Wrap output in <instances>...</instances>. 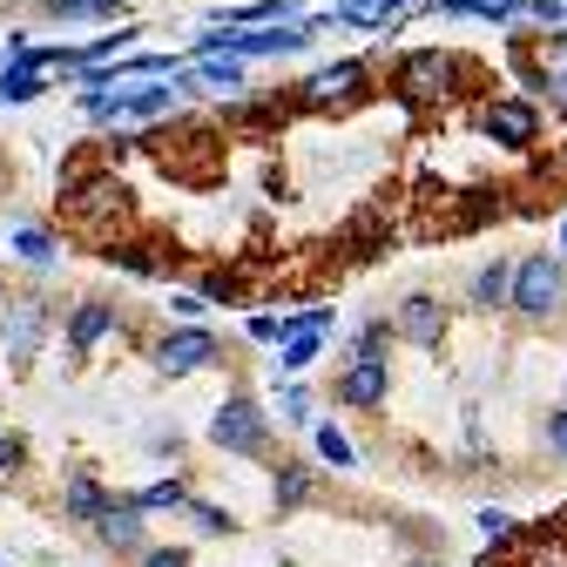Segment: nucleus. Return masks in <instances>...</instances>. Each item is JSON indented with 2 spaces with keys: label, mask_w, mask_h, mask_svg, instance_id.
<instances>
[{
  "label": "nucleus",
  "mask_w": 567,
  "mask_h": 567,
  "mask_svg": "<svg viewBox=\"0 0 567 567\" xmlns=\"http://www.w3.org/2000/svg\"><path fill=\"white\" fill-rule=\"evenodd\" d=\"M61 514H68V520H102V514H109V493H102L89 473H75V480H68V493H61Z\"/></svg>",
  "instance_id": "13"
},
{
  "label": "nucleus",
  "mask_w": 567,
  "mask_h": 567,
  "mask_svg": "<svg viewBox=\"0 0 567 567\" xmlns=\"http://www.w3.org/2000/svg\"><path fill=\"white\" fill-rule=\"evenodd\" d=\"M453 82H460V61L440 54V48H419V54L399 61V95L405 102H446Z\"/></svg>",
  "instance_id": "2"
},
{
  "label": "nucleus",
  "mask_w": 567,
  "mask_h": 567,
  "mask_svg": "<svg viewBox=\"0 0 567 567\" xmlns=\"http://www.w3.org/2000/svg\"><path fill=\"white\" fill-rule=\"evenodd\" d=\"M560 305H567V270L554 257H527L514 270V311L534 318V324H547V318H560Z\"/></svg>",
  "instance_id": "1"
},
{
  "label": "nucleus",
  "mask_w": 567,
  "mask_h": 567,
  "mask_svg": "<svg viewBox=\"0 0 567 567\" xmlns=\"http://www.w3.org/2000/svg\"><path fill=\"white\" fill-rule=\"evenodd\" d=\"M142 567H189V554L183 547H150V554H142Z\"/></svg>",
  "instance_id": "30"
},
{
  "label": "nucleus",
  "mask_w": 567,
  "mask_h": 567,
  "mask_svg": "<svg viewBox=\"0 0 567 567\" xmlns=\"http://www.w3.org/2000/svg\"><path fill=\"white\" fill-rule=\"evenodd\" d=\"M318 344H324V331H311V324H305L291 344H284V372H305V365L318 359Z\"/></svg>",
  "instance_id": "18"
},
{
  "label": "nucleus",
  "mask_w": 567,
  "mask_h": 567,
  "mask_svg": "<svg viewBox=\"0 0 567 567\" xmlns=\"http://www.w3.org/2000/svg\"><path fill=\"white\" fill-rule=\"evenodd\" d=\"M0 440H8V433H0Z\"/></svg>",
  "instance_id": "32"
},
{
  "label": "nucleus",
  "mask_w": 567,
  "mask_h": 567,
  "mask_svg": "<svg viewBox=\"0 0 567 567\" xmlns=\"http://www.w3.org/2000/svg\"><path fill=\"white\" fill-rule=\"evenodd\" d=\"M405 8V0H344V21H359V28H372V21H392Z\"/></svg>",
  "instance_id": "19"
},
{
  "label": "nucleus",
  "mask_w": 567,
  "mask_h": 567,
  "mask_svg": "<svg viewBox=\"0 0 567 567\" xmlns=\"http://www.w3.org/2000/svg\"><path fill=\"white\" fill-rule=\"evenodd\" d=\"M189 520H196L203 534H224V527H230V514H224V507H209V501H189Z\"/></svg>",
  "instance_id": "25"
},
{
  "label": "nucleus",
  "mask_w": 567,
  "mask_h": 567,
  "mask_svg": "<svg viewBox=\"0 0 567 567\" xmlns=\"http://www.w3.org/2000/svg\"><path fill=\"white\" fill-rule=\"evenodd\" d=\"M122 183H109V176H95V183H82V196H75V209H82V217H109V209H115V217H122Z\"/></svg>",
  "instance_id": "15"
},
{
  "label": "nucleus",
  "mask_w": 567,
  "mask_h": 567,
  "mask_svg": "<svg viewBox=\"0 0 567 567\" xmlns=\"http://www.w3.org/2000/svg\"><path fill=\"white\" fill-rule=\"evenodd\" d=\"M392 331H399V338H412V344H440V338H446V311H440V298H425V291H412V298L399 305Z\"/></svg>",
  "instance_id": "7"
},
{
  "label": "nucleus",
  "mask_w": 567,
  "mask_h": 567,
  "mask_svg": "<svg viewBox=\"0 0 567 567\" xmlns=\"http://www.w3.org/2000/svg\"><path fill=\"white\" fill-rule=\"evenodd\" d=\"M109 331H115V305H82L75 324H68V344H75V351H95Z\"/></svg>",
  "instance_id": "14"
},
{
  "label": "nucleus",
  "mask_w": 567,
  "mask_h": 567,
  "mask_svg": "<svg viewBox=\"0 0 567 567\" xmlns=\"http://www.w3.org/2000/svg\"><path fill=\"white\" fill-rule=\"evenodd\" d=\"M95 540H102V547H115V554L142 547V507H135V501H109V514L95 520Z\"/></svg>",
  "instance_id": "10"
},
{
  "label": "nucleus",
  "mask_w": 567,
  "mask_h": 567,
  "mask_svg": "<svg viewBox=\"0 0 567 567\" xmlns=\"http://www.w3.org/2000/svg\"><path fill=\"white\" fill-rule=\"evenodd\" d=\"M527 567H567V540H527Z\"/></svg>",
  "instance_id": "22"
},
{
  "label": "nucleus",
  "mask_w": 567,
  "mask_h": 567,
  "mask_svg": "<svg viewBox=\"0 0 567 567\" xmlns=\"http://www.w3.org/2000/svg\"><path fill=\"white\" fill-rule=\"evenodd\" d=\"M385 338H392L385 324H365V331H359V359H385Z\"/></svg>",
  "instance_id": "27"
},
{
  "label": "nucleus",
  "mask_w": 567,
  "mask_h": 567,
  "mask_svg": "<svg viewBox=\"0 0 567 567\" xmlns=\"http://www.w3.org/2000/svg\"><path fill=\"white\" fill-rule=\"evenodd\" d=\"M0 305H8V298H0Z\"/></svg>",
  "instance_id": "33"
},
{
  "label": "nucleus",
  "mask_w": 567,
  "mask_h": 567,
  "mask_svg": "<svg viewBox=\"0 0 567 567\" xmlns=\"http://www.w3.org/2000/svg\"><path fill=\"white\" fill-rule=\"evenodd\" d=\"M122 95H128V115H169L176 109L169 89H122Z\"/></svg>",
  "instance_id": "20"
},
{
  "label": "nucleus",
  "mask_w": 567,
  "mask_h": 567,
  "mask_svg": "<svg viewBox=\"0 0 567 567\" xmlns=\"http://www.w3.org/2000/svg\"><path fill=\"white\" fill-rule=\"evenodd\" d=\"M473 305H480V311H493V305H514V270H507L501 257L473 270Z\"/></svg>",
  "instance_id": "12"
},
{
  "label": "nucleus",
  "mask_w": 567,
  "mask_h": 567,
  "mask_svg": "<svg viewBox=\"0 0 567 567\" xmlns=\"http://www.w3.org/2000/svg\"><path fill=\"white\" fill-rule=\"evenodd\" d=\"M41 338H48V305L41 298H8V305H0V344H8L14 365L34 359Z\"/></svg>",
  "instance_id": "4"
},
{
  "label": "nucleus",
  "mask_w": 567,
  "mask_h": 567,
  "mask_svg": "<svg viewBox=\"0 0 567 567\" xmlns=\"http://www.w3.org/2000/svg\"><path fill=\"white\" fill-rule=\"evenodd\" d=\"M480 527H486V540H493V547L514 540V514H501V507H486V514H480Z\"/></svg>",
  "instance_id": "26"
},
{
  "label": "nucleus",
  "mask_w": 567,
  "mask_h": 567,
  "mask_svg": "<svg viewBox=\"0 0 567 567\" xmlns=\"http://www.w3.org/2000/svg\"><path fill=\"white\" fill-rule=\"evenodd\" d=\"M359 82H365V68L359 61H338V68H324V75L305 89V102L311 109H344V102H359Z\"/></svg>",
  "instance_id": "9"
},
{
  "label": "nucleus",
  "mask_w": 567,
  "mask_h": 567,
  "mask_svg": "<svg viewBox=\"0 0 567 567\" xmlns=\"http://www.w3.org/2000/svg\"><path fill=\"white\" fill-rule=\"evenodd\" d=\"M284 331H291V324L270 318V311H257V318H250V338H257V344H270V338H284Z\"/></svg>",
  "instance_id": "28"
},
{
  "label": "nucleus",
  "mask_w": 567,
  "mask_h": 567,
  "mask_svg": "<svg viewBox=\"0 0 567 567\" xmlns=\"http://www.w3.org/2000/svg\"><path fill=\"white\" fill-rule=\"evenodd\" d=\"M305 493H311V473H305V466H284V473H277V507H298Z\"/></svg>",
  "instance_id": "21"
},
{
  "label": "nucleus",
  "mask_w": 567,
  "mask_h": 567,
  "mask_svg": "<svg viewBox=\"0 0 567 567\" xmlns=\"http://www.w3.org/2000/svg\"><path fill=\"white\" fill-rule=\"evenodd\" d=\"M14 250H21V264H34V270H48V264H54V237H48V230H34V224H14Z\"/></svg>",
  "instance_id": "16"
},
{
  "label": "nucleus",
  "mask_w": 567,
  "mask_h": 567,
  "mask_svg": "<svg viewBox=\"0 0 567 567\" xmlns=\"http://www.w3.org/2000/svg\"><path fill=\"white\" fill-rule=\"evenodd\" d=\"M122 0H48V14H115Z\"/></svg>",
  "instance_id": "24"
},
{
  "label": "nucleus",
  "mask_w": 567,
  "mask_h": 567,
  "mask_svg": "<svg viewBox=\"0 0 567 567\" xmlns=\"http://www.w3.org/2000/svg\"><path fill=\"white\" fill-rule=\"evenodd\" d=\"M298 0H257V8H244V21H277V14H291Z\"/></svg>",
  "instance_id": "29"
},
{
  "label": "nucleus",
  "mask_w": 567,
  "mask_h": 567,
  "mask_svg": "<svg viewBox=\"0 0 567 567\" xmlns=\"http://www.w3.org/2000/svg\"><path fill=\"white\" fill-rule=\"evenodd\" d=\"M547 446L567 460V412H547Z\"/></svg>",
  "instance_id": "31"
},
{
  "label": "nucleus",
  "mask_w": 567,
  "mask_h": 567,
  "mask_svg": "<svg viewBox=\"0 0 567 567\" xmlns=\"http://www.w3.org/2000/svg\"><path fill=\"white\" fill-rule=\"evenodd\" d=\"M385 385H392L385 359H351V372L338 379V399L344 405H385Z\"/></svg>",
  "instance_id": "8"
},
{
  "label": "nucleus",
  "mask_w": 567,
  "mask_h": 567,
  "mask_svg": "<svg viewBox=\"0 0 567 567\" xmlns=\"http://www.w3.org/2000/svg\"><path fill=\"white\" fill-rule=\"evenodd\" d=\"M135 507H142V514H163V507H189V493H183V480H156L150 493H135Z\"/></svg>",
  "instance_id": "17"
},
{
  "label": "nucleus",
  "mask_w": 567,
  "mask_h": 567,
  "mask_svg": "<svg viewBox=\"0 0 567 567\" xmlns=\"http://www.w3.org/2000/svg\"><path fill=\"white\" fill-rule=\"evenodd\" d=\"M480 128H486L493 142H507V150H527V142L540 135V115H534L527 102H486Z\"/></svg>",
  "instance_id": "6"
},
{
  "label": "nucleus",
  "mask_w": 567,
  "mask_h": 567,
  "mask_svg": "<svg viewBox=\"0 0 567 567\" xmlns=\"http://www.w3.org/2000/svg\"><path fill=\"white\" fill-rule=\"evenodd\" d=\"M189 89H217V95H230V89H244V54H196V68L183 75Z\"/></svg>",
  "instance_id": "11"
},
{
  "label": "nucleus",
  "mask_w": 567,
  "mask_h": 567,
  "mask_svg": "<svg viewBox=\"0 0 567 567\" xmlns=\"http://www.w3.org/2000/svg\"><path fill=\"white\" fill-rule=\"evenodd\" d=\"M209 440H217L224 453H264V440H270V425H264V412H257V399H224L217 405V419H209Z\"/></svg>",
  "instance_id": "3"
},
{
  "label": "nucleus",
  "mask_w": 567,
  "mask_h": 567,
  "mask_svg": "<svg viewBox=\"0 0 567 567\" xmlns=\"http://www.w3.org/2000/svg\"><path fill=\"white\" fill-rule=\"evenodd\" d=\"M318 453H324L331 466H351V440H344V433H331V425H318Z\"/></svg>",
  "instance_id": "23"
},
{
  "label": "nucleus",
  "mask_w": 567,
  "mask_h": 567,
  "mask_svg": "<svg viewBox=\"0 0 567 567\" xmlns=\"http://www.w3.org/2000/svg\"><path fill=\"white\" fill-rule=\"evenodd\" d=\"M209 359H217V338H209V331H169V338L156 344V372H163V379H189V372H203Z\"/></svg>",
  "instance_id": "5"
}]
</instances>
